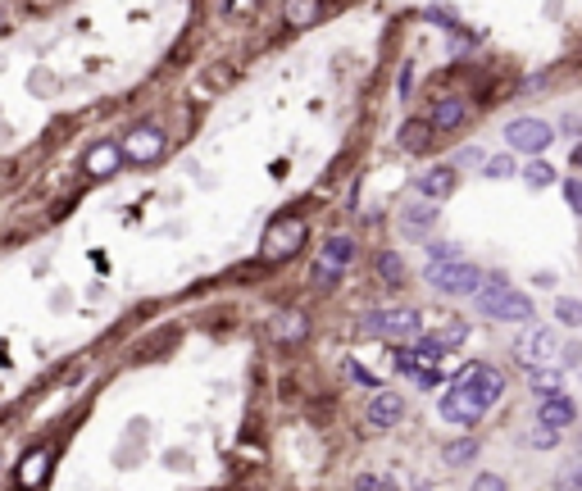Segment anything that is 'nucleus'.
I'll return each mask as SVG.
<instances>
[{
	"label": "nucleus",
	"mask_w": 582,
	"mask_h": 491,
	"mask_svg": "<svg viewBox=\"0 0 582 491\" xmlns=\"http://www.w3.org/2000/svg\"><path fill=\"white\" fill-rule=\"evenodd\" d=\"M500 396H505V373L473 360V364H464V369L455 373V382L446 387V396H442V418H446V424H460V428H473Z\"/></svg>",
	"instance_id": "obj_1"
},
{
	"label": "nucleus",
	"mask_w": 582,
	"mask_h": 491,
	"mask_svg": "<svg viewBox=\"0 0 582 491\" xmlns=\"http://www.w3.org/2000/svg\"><path fill=\"white\" fill-rule=\"evenodd\" d=\"M473 305L482 319H496V323H533V301L519 287H509L505 277H482Z\"/></svg>",
	"instance_id": "obj_2"
},
{
	"label": "nucleus",
	"mask_w": 582,
	"mask_h": 491,
	"mask_svg": "<svg viewBox=\"0 0 582 491\" xmlns=\"http://www.w3.org/2000/svg\"><path fill=\"white\" fill-rule=\"evenodd\" d=\"M305 237H310V228H305L301 215H273L264 237H260V259L264 264H287L291 255H301Z\"/></svg>",
	"instance_id": "obj_3"
},
{
	"label": "nucleus",
	"mask_w": 582,
	"mask_h": 491,
	"mask_svg": "<svg viewBox=\"0 0 582 491\" xmlns=\"http://www.w3.org/2000/svg\"><path fill=\"white\" fill-rule=\"evenodd\" d=\"M359 332L383 337L392 346H410V341L423 337V314L419 310H378V314H364L359 319Z\"/></svg>",
	"instance_id": "obj_4"
},
{
	"label": "nucleus",
	"mask_w": 582,
	"mask_h": 491,
	"mask_svg": "<svg viewBox=\"0 0 582 491\" xmlns=\"http://www.w3.org/2000/svg\"><path fill=\"white\" fill-rule=\"evenodd\" d=\"M428 283L442 292V296H478L482 287V268L469 264V259H455V264H428Z\"/></svg>",
	"instance_id": "obj_5"
},
{
	"label": "nucleus",
	"mask_w": 582,
	"mask_h": 491,
	"mask_svg": "<svg viewBox=\"0 0 582 491\" xmlns=\"http://www.w3.org/2000/svg\"><path fill=\"white\" fill-rule=\"evenodd\" d=\"M350 259H355V241H350V237H328V246L319 250V259H314V268H310V283H314L319 292L337 287Z\"/></svg>",
	"instance_id": "obj_6"
},
{
	"label": "nucleus",
	"mask_w": 582,
	"mask_h": 491,
	"mask_svg": "<svg viewBox=\"0 0 582 491\" xmlns=\"http://www.w3.org/2000/svg\"><path fill=\"white\" fill-rule=\"evenodd\" d=\"M515 355L524 369H551V364H560V337L551 328H533L528 337L515 341Z\"/></svg>",
	"instance_id": "obj_7"
},
{
	"label": "nucleus",
	"mask_w": 582,
	"mask_h": 491,
	"mask_svg": "<svg viewBox=\"0 0 582 491\" xmlns=\"http://www.w3.org/2000/svg\"><path fill=\"white\" fill-rule=\"evenodd\" d=\"M505 142H509V151H515V155H533L537 160L555 142V136H551L546 118H515V123L505 127Z\"/></svg>",
	"instance_id": "obj_8"
},
{
	"label": "nucleus",
	"mask_w": 582,
	"mask_h": 491,
	"mask_svg": "<svg viewBox=\"0 0 582 491\" xmlns=\"http://www.w3.org/2000/svg\"><path fill=\"white\" fill-rule=\"evenodd\" d=\"M164 132L160 127H132L123 142H119V151H123V160L128 164H155L160 155H164Z\"/></svg>",
	"instance_id": "obj_9"
},
{
	"label": "nucleus",
	"mask_w": 582,
	"mask_h": 491,
	"mask_svg": "<svg viewBox=\"0 0 582 491\" xmlns=\"http://www.w3.org/2000/svg\"><path fill=\"white\" fill-rule=\"evenodd\" d=\"M269 337H273L278 346H301V341L310 337V319H305L301 310H273V314H269Z\"/></svg>",
	"instance_id": "obj_10"
},
{
	"label": "nucleus",
	"mask_w": 582,
	"mask_h": 491,
	"mask_svg": "<svg viewBox=\"0 0 582 491\" xmlns=\"http://www.w3.org/2000/svg\"><path fill=\"white\" fill-rule=\"evenodd\" d=\"M119 169H123L119 142H96V146L83 155V173H87V178H114Z\"/></svg>",
	"instance_id": "obj_11"
},
{
	"label": "nucleus",
	"mask_w": 582,
	"mask_h": 491,
	"mask_svg": "<svg viewBox=\"0 0 582 491\" xmlns=\"http://www.w3.org/2000/svg\"><path fill=\"white\" fill-rule=\"evenodd\" d=\"M364 418H369V428H396L401 418H405L401 391H378V396L369 400V409H364Z\"/></svg>",
	"instance_id": "obj_12"
},
{
	"label": "nucleus",
	"mask_w": 582,
	"mask_h": 491,
	"mask_svg": "<svg viewBox=\"0 0 582 491\" xmlns=\"http://www.w3.org/2000/svg\"><path fill=\"white\" fill-rule=\"evenodd\" d=\"M537 418H542L546 428H569L573 418H578V405H573L564 391H555V396H542V400H537Z\"/></svg>",
	"instance_id": "obj_13"
},
{
	"label": "nucleus",
	"mask_w": 582,
	"mask_h": 491,
	"mask_svg": "<svg viewBox=\"0 0 582 491\" xmlns=\"http://www.w3.org/2000/svg\"><path fill=\"white\" fill-rule=\"evenodd\" d=\"M455 191V164H436L428 173H419V196L423 200H446Z\"/></svg>",
	"instance_id": "obj_14"
},
{
	"label": "nucleus",
	"mask_w": 582,
	"mask_h": 491,
	"mask_svg": "<svg viewBox=\"0 0 582 491\" xmlns=\"http://www.w3.org/2000/svg\"><path fill=\"white\" fill-rule=\"evenodd\" d=\"M469 118V105H464V96H442V101H436L432 105V132H455L460 123Z\"/></svg>",
	"instance_id": "obj_15"
},
{
	"label": "nucleus",
	"mask_w": 582,
	"mask_h": 491,
	"mask_svg": "<svg viewBox=\"0 0 582 491\" xmlns=\"http://www.w3.org/2000/svg\"><path fill=\"white\" fill-rule=\"evenodd\" d=\"M50 460H55V455H50V446L28 451V455H23V464H19V482H23V487H41V482L50 478Z\"/></svg>",
	"instance_id": "obj_16"
},
{
	"label": "nucleus",
	"mask_w": 582,
	"mask_h": 491,
	"mask_svg": "<svg viewBox=\"0 0 582 491\" xmlns=\"http://www.w3.org/2000/svg\"><path fill=\"white\" fill-rule=\"evenodd\" d=\"M396 142H401V151H410V155H423V151L432 146V123H428V118H405V123H401V136H396Z\"/></svg>",
	"instance_id": "obj_17"
},
{
	"label": "nucleus",
	"mask_w": 582,
	"mask_h": 491,
	"mask_svg": "<svg viewBox=\"0 0 582 491\" xmlns=\"http://www.w3.org/2000/svg\"><path fill=\"white\" fill-rule=\"evenodd\" d=\"M432 224H436V205H432V200H414V205L401 209V228H405L410 237H423Z\"/></svg>",
	"instance_id": "obj_18"
},
{
	"label": "nucleus",
	"mask_w": 582,
	"mask_h": 491,
	"mask_svg": "<svg viewBox=\"0 0 582 491\" xmlns=\"http://www.w3.org/2000/svg\"><path fill=\"white\" fill-rule=\"evenodd\" d=\"M282 19H287L291 28H314V23L323 19V0H287Z\"/></svg>",
	"instance_id": "obj_19"
},
{
	"label": "nucleus",
	"mask_w": 582,
	"mask_h": 491,
	"mask_svg": "<svg viewBox=\"0 0 582 491\" xmlns=\"http://www.w3.org/2000/svg\"><path fill=\"white\" fill-rule=\"evenodd\" d=\"M378 277H383V287H401L405 283V259L396 250H383L378 255Z\"/></svg>",
	"instance_id": "obj_20"
},
{
	"label": "nucleus",
	"mask_w": 582,
	"mask_h": 491,
	"mask_svg": "<svg viewBox=\"0 0 582 491\" xmlns=\"http://www.w3.org/2000/svg\"><path fill=\"white\" fill-rule=\"evenodd\" d=\"M528 382H533V391H537V400L542 396H555L560 387H564V373L551 364V369H528Z\"/></svg>",
	"instance_id": "obj_21"
},
{
	"label": "nucleus",
	"mask_w": 582,
	"mask_h": 491,
	"mask_svg": "<svg viewBox=\"0 0 582 491\" xmlns=\"http://www.w3.org/2000/svg\"><path fill=\"white\" fill-rule=\"evenodd\" d=\"M442 460H446L451 469H460V464L478 460V442H473V437H464V442H451V446L442 451Z\"/></svg>",
	"instance_id": "obj_22"
},
{
	"label": "nucleus",
	"mask_w": 582,
	"mask_h": 491,
	"mask_svg": "<svg viewBox=\"0 0 582 491\" xmlns=\"http://www.w3.org/2000/svg\"><path fill=\"white\" fill-rule=\"evenodd\" d=\"M524 182H528L533 191H546V187L555 182V169H551V164H542V160H533V164L524 169Z\"/></svg>",
	"instance_id": "obj_23"
},
{
	"label": "nucleus",
	"mask_w": 582,
	"mask_h": 491,
	"mask_svg": "<svg viewBox=\"0 0 582 491\" xmlns=\"http://www.w3.org/2000/svg\"><path fill=\"white\" fill-rule=\"evenodd\" d=\"M555 319H560L564 328H582V301L560 296V301H555Z\"/></svg>",
	"instance_id": "obj_24"
},
{
	"label": "nucleus",
	"mask_w": 582,
	"mask_h": 491,
	"mask_svg": "<svg viewBox=\"0 0 582 491\" xmlns=\"http://www.w3.org/2000/svg\"><path fill=\"white\" fill-rule=\"evenodd\" d=\"M482 173H487L491 182L515 178V155H496V160H482Z\"/></svg>",
	"instance_id": "obj_25"
},
{
	"label": "nucleus",
	"mask_w": 582,
	"mask_h": 491,
	"mask_svg": "<svg viewBox=\"0 0 582 491\" xmlns=\"http://www.w3.org/2000/svg\"><path fill=\"white\" fill-rule=\"evenodd\" d=\"M455 259H464V250L455 241H432L428 246V264H455Z\"/></svg>",
	"instance_id": "obj_26"
},
{
	"label": "nucleus",
	"mask_w": 582,
	"mask_h": 491,
	"mask_svg": "<svg viewBox=\"0 0 582 491\" xmlns=\"http://www.w3.org/2000/svg\"><path fill=\"white\" fill-rule=\"evenodd\" d=\"M432 337H436V341H442V346L451 350V346H460V341L469 337V323H446L442 332H432Z\"/></svg>",
	"instance_id": "obj_27"
},
{
	"label": "nucleus",
	"mask_w": 582,
	"mask_h": 491,
	"mask_svg": "<svg viewBox=\"0 0 582 491\" xmlns=\"http://www.w3.org/2000/svg\"><path fill=\"white\" fill-rule=\"evenodd\" d=\"M564 200L573 205V215L582 219V178H564Z\"/></svg>",
	"instance_id": "obj_28"
},
{
	"label": "nucleus",
	"mask_w": 582,
	"mask_h": 491,
	"mask_svg": "<svg viewBox=\"0 0 582 491\" xmlns=\"http://www.w3.org/2000/svg\"><path fill=\"white\" fill-rule=\"evenodd\" d=\"M528 442H533V446H537V451H551V446H555V442H560V428H546V424H537V433H533V437H528Z\"/></svg>",
	"instance_id": "obj_29"
},
{
	"label": "nucleus",
	"mask_w": 582,
	"mask_h": 491,
	"mask_svg": "<svg viewBox=\"0 0 582 491\" xmlns=\"http://www.w3.org/2000/svg\"><path fill=\"white\" fill-rule=\"evenodd\" d=\"M355 491H396V487L378 473H364V478H355Z\"/></svg>",
	"instance_id": "obj_30"
},
{
	"label": "nucleus",
	"mask_w": 582,
	"mask_h": 491,
	"mask_svg": "<svg viewBox=\"0 0 582 491\" xmlns=\"http://www.w3.org/2000/svg\"><path fill=\"white\" fill-rule=\"evenodd\" d=\"M469 491H505V478L500 473H478Z\"/></svg>",
	"instance_id": "obj_31"
},
{
	"label": "nucleus",
	"mask_w": 582,
	"mask_h": 491,
	"mask_svg": "<svg viewBox=\"0 0 582 491\" xmlns=\"http://www.w3.org/2000/svg\"><path fill=\"white\" fill-rule=\"evenodd\" d=\"M560 364H564V369H578V364H582V346H578V341L560 346Z\"/></svg>",
	"instance_id": "obj_32"
},
{
	"label": "nucleus",
	"mask_w": 582,
	"mask_h": 491,
	"mask_svg": "<svg viewBox=\"0 0 582 491\" xmlns=\"http://www.w3.org/2000/svg\"><path fill=\"white\" fill-rule=\"evenodd\" d=\"M560 487H569V491H582V464L564 469V473H560Z\"/></svg>",
	"instance_id": "obj_33"
},
{
	"label": "nucleus",
	"mask_w": 582,
	"mask_h": 491,
	"mask_svg": "<svg viewBox=\"0 0 582 491\" xmlns=\"http://www.w3.org/2000/svg\"><path fill=\"white\" fill-rule=\"evenodd\" d=\"M455 164H482V151H473V146H469V151H460V160H455Z\"/></svg>",
	"instance_id": "obj_34"
},
{
	"label": "nucleus",
	"mask_w": 582,
	"mask_h": 491,
	"mask_svg": "<svg viewBox=\"0 0 582 491\" xmlns=\"http://www.w3.org/2000/svg\"><path fill=\"white\" fill-rule=\"evenodd\" d=\"M573 169H582V146H573Z\"/></svg>",
	"instance_id": "obj_35"
},
{
	"label": "nucleus",
	"mask_w": 582,
	"mask_h": 491,
	"mask_svg": "<svg viewBox=\"0 0 582 491\" xmlns=\"http://www.w3.org/2000/svg\"><path fill=\"white\" fill-rule=\"evenodd\" d=\"M0 32H5V14H0Z\"/></svg>",
	"instance_id": "obj_36"
}]
</instances>
